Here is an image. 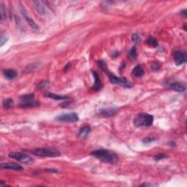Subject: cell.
Listing matches in <instances>:
<instances>
[{"label":"cell","instance_id":"5bb4252c","mask_svg":"<svg viewBox=\"0 0 187 187\" xmlns=\"http://www.w3.org/2000/svg\"><path fill=\"white\" fill-rule=\"evenodd\" d=\"M93 75L95 78V83L92 86V89L95 91H99V90H100L102 88V83L101 80L99 79V75H98V74L96 72H93Z\"/></svg>","mask_w":187,"mask_h":187},{"label":"cell","instance_id":"ffe728a7","mask_svg":"<svg viewBox=\"0 0 187 187\" xmlns=\"http://www.w3.org/2000/svg\"><path fill=\"white\" fill-rule=\"evenodd\" d=\"M2 105H3V107L6 109H10L13 106L14 102L13 100L10 98H7V99H3L2 101Z\"/></svg>","mask_w":187,"mask_h":187},{"label":"cell","instance_id":"6da1fadb","mask_svg":"<svg viewBox=\"0 0 187 187\" xmlns=\"http://www.w3.org/2000/svg\"><path fill=\"white\" fill-rule=\"evenodd\" d=\"M98 66H99L102 70H103L105 73L107 74L108 78H109L111 83H114V84L119 85V86H123L124 88H132V83H131L129 80L126 79L125 78H119V77L115 76L114 75L111 74L108 70L107 65H106L105 62H104L103 61H99L98 62Z\"/></svg>","mask_w":187,"mask_h":187},{"label":"cell","instance_id":"f1b7e54d","mask_svg":"<svg viewBox=\"0 0 187 187\" xmlns=\"http://www.w3.org/2000/svg\"><path fill=\"white\" fill-rule=\"evenodd\" d=\"M141 186H153L154 184H151V183H142V184H141Z\"/></svg>","mask_w":187,"mask_h":187},{"label":"cell","instance_id":"484cf974","mask_svg":"<svg viewBox=\"0 0 187 187\" xmlns=\"http://www.w3.org/2000/svg\"><path fill=\"white\" fill-rule=\"evenodd\" d=\"M154 140H155V138H152V137H147V138L143 139V140H142V142H143L144 143H149V142H153Z\"/></svg>","mask_w":187,"mask_h":187},{"label":"cell","instance_id":"5b68a950","mask_svg":"<svg viewBox=\"0 0 187 187\" xmlns=\"http://www.w3.org/2000/svg\"><path fill=\"white\" fill-rule=\"evenodd\" d=\"M10 158L13 160H17L19 162H22V163L27 164V165H31L33 162V160L29 156L24 153H21V152H10L8 154Z\"/></svg>","mask_w":187,"mask_h":187},{"label":"cell","instance_id":"603a6c76","mask_svg":"<svg viewBox=\"0 0 187 187\" xmlns=\"http://www.w3.org/2000/svg\"><path fill=\"white\" fill-rule=\"evenodd\" d=\"M167 156L165 154L161 153L159 154H157L156 156H154V160H163V159L167 158Z\"/></svg>","mask_w":187,"mask_h":187},{"label":"cell","instance_id":"8fae6325","mask_svg":"<svg viewBox=\"0 0 187 187\" xmlns=\"http://www.w3.org/2000/svg\"><path fill=\"white\" fill-rule=\"evenodd\" d=\"M3 75L8 80H13L18 76V73L13 69H6L3 71Z\"/></svg>","mask_w":187,"mask_h":187},{"label":"cell","instance_id":"4fadbf2b","mask_svg":"<svg viewBox=\"0 0 187 187\" xmlns=\"http://www.w3.org/2000/svg\"><path fill=\"white\" fill-rule=\"evenodd\" d=\"M44 96L50 99H55V100H66L69 99V96H62V95H57L54 93L46 92L44 94Z\"/></svg>","mask_w":187,"mask_h":187},{"label":"cell","instance_id":"4316f807","mask_svg":"<svg viewBox=\"0 0 187 187\" xmlns=\"http://www.w3.org/2000/svg\"><path fill=\"white\" fill-rule=\"evenodd\" d=\"M7 39H6V37H4V36H1V44H0V45H1V46H2L3 45H4V43H5L6 42H7Z\"/></svg>","mask_w":187,"mask_h":187},{"label":"cell","instance_id":"ba28073f","mask_svg":"<svg viewBox=\"0 0 187 187\" xmlns=\"http://www.w3.org/2000/svg\"><path fill=\"white\" fill-rule=\"evenodd\" d=\"M56 120L62 121V122H76L79 120L78 115L76 113H70L60 115L56 118Z\"/></svg>","mask_w":187,"mask_h":187},{"label":"cell","instance_id":"7a4b0ae2","mask_svg":"<svg viewBox=\"0 0 187 187\" xmlns=\"http://www.w3.org/2000/svg\"><path fill=\"white\" fill-rule=\"evenodd\" d=\"M91 155L96 157L98 160H101L105 163L115 165L118 162V156L114 152L111 151L106 150V149H98V150L94 151L91 153Z\"/></svg>","mask_w":187,"mask_h":187},{"label":"cell","instance_id":"83f0119b","mask_svg":"<svg viewBox=\"0 0 187 187\" xmlns=\"http://www.w3.org/2000/svg\"><path fill=\"white\" fill-rule=\"evenodd\" d=\"M45 171L47 172H50V173H57L58 170H56V169H46Z\"/></svg>","mask_w":187,"mask_h":187},{"label":"cell","instance_id":"8992f818","mask_svg":"<svg viewBox=\"0 0 187 187\" xmlns=\"http://www.w3.org/2000/svg\"><path fill=\"white\" fill-rule=\"evenodd\" d=\"M40 105L39 102L34 100V95L32 94L22 96L21 97V106L23 108H34Z\"/></svg>","mask_w":187,"mask_h":187},{"label":"cell","instance_id":"f546056e","mask_svg":"<svg viewBox=\"0 0 187 187\" xmlns=\"http://www.w3.org/2000/svg\"><path fill=\"white\" fill-rule=\"evenodd\" d=\"M181 13H183V15H184V16H186V10H184L182 11Z\"/></svg>","mask_w":187,"mask_h":187},{"label":"cell","instance_id":"7402d4cb","mask_svg":"<svg viewBox=\"0 0 187 187\" xmlns=\"http://www.w3.org/2000/svg\"><path fill=\"white\" fill-rule=\"evenodd\" d=\"M0 16H1V21H3L5 19V10H4L2 1H1V3H0Z\"/></svg>","mask_w":187,"mask_h":187},{"label":"cell","instance_id":"2e32d148","mask_svg":"<svg viewBox=\"0 0 187 187\" xmlns=\"http://www.w3.org/2000/svg\"><path fill=\"white\" fill-rule=\"evenodd\" d=\"M90 132H91V128H90L89 126H84V127H83L80 129L78 135L81 138H85V137L88 136Z\"/></svg>","mask_w":187,"mask_h":187},{"label":"cell","instance_id":"d4e9b609","mask_svg":"<svg viewBox=\"0 0 187 187\" xmlns=\"http://www.w3.org/2000/svg\"><path fill=\"white\" fill-rule=\"evenodd\" d=\"M132 40L134 42H138L140 40V37H139L138 34H132Z\"/></svg>","mask_w":187,"mask_h":187},{"label":"cell","instance_id":"30bf717a","mask_svg":"<svg viewBox=\"0 0 187 187\" xmlns=\"http://www.w3.org/2000/svg\"><path fill=\"white\" fill-rule=\"evenodd\" d=\"M0 167L1 169L14 170V171H21V170H24V167L21 166L19 164L16 163H1L0 165Z\"/></svg>","mask_w":187,"mask_h":187},{"label":"cell","instance_id":"44dd1931","mask_svg":"<svg viewBox=\"0 0 187 187\" xmlns=\"http://www.w3.org/2000/svg\"><path fill=\"white\" fill-rule=\"evenodd\" d=\"M146 43L148 45H149L150 47H156L158 46V42L157 40H156L155 38L154 37H150L148 38L146 41Z\"/></svg>","mask_w":187,"mask_h":187},{"label":"cell","instance_id":"e0dca14e","mask_svg":"<svg viewBox=\"0 0 187 187\" xmlns=\"http://www.w3.org/2000/svg\"><path fill=\"white\" fill-rule=\"evenodd\" d=\"M32 3L34 4V7L36 8L37 12L39 13L40 15H45V10L44 6L42 5V3L39 1H33Z\"/></svg>","mask_w":187,"mask_h":187},{"label":"cell","instance_id":"277c9868","mask_svg":"<svg viewBox=\"0 0 187 187\" xmlns=\"http://www.w3.org/2000/svg\"><path fill=\"white\" fill-rule=\"evenodd\" d=\"M30 152L34 155L42 157H56L60 156V152L53 148H36L30 151Z\"/></svg>","mask_w":187,"mask_h":187},{"label":"cell","instance_id":"cb8c5ba5","mask_svg":"<svg viewBox=\"0 0 187 187\" xmlns=\"http://www.w3.org/2000/svg\"><path fill=\"white\" fill-rule=\"evenodd\" d=\"M151 69L154 71H158L160 69V65L158 62H153L151 64Z\"/></svg>","mask_w":187,"mask_h":187},{"label":"cell","instance_id":"52a82bcc","mask_svg":"<svg viewBox=\"0 0 187 187\" xmlns=\"http://www.w3.org/2000/svg\"><path fill=\"white\" fill-rule=\"evenodd\" d=\"M173 60L177 66L183 65L186 63L187 56L185 51L183 50H176L173 53Z\"/></svg>","mask_w":187,"mask_h":187},{"label":"cell","instance_id":"9c48e42d","mask_svg":"<svg viewBox=\"0 0 187 187\" xmlns=\"http://www.w3.org/2000/svg\"><path fill=\"white\" fill-rule=\"evenodd\" d=\"M21 13H22L23 16H24V19H25L26 21L27 22V24L30 26L33 29H39V27L37 24L33 21V19H32V18L29 17L27 13V11H26L25 8L21 7Z\"/></svg>","mask_w":187,"mask_h":187},{"label":"cell","instance_id":"ac0fdd59","mask_svg":"<svg viewBox=\"0 0 187 187\" xmlns=\"http://www.w3.org/2000/svg\"><path fill=\"white\" fill-rule=\"evenodd\" d=\"M116 111L114 109H102L99 111L101 116L104 117H112L115 115Z\"/></svg>","mask_w":187,"mask_h":187},{"label":"cell","instance_id":"9a60e30c","mask_svg":"<svg viewBox=\"0 0 187 187\" xmlns=\"http://www.w3.org/2000/svg\"><path fill=\"white\" fill-rule=\"evenodd\" d=\"M132 74L137 78H140V77L143 76L145 73H144L143 68L140 65H137L132 70Z\"/></svg>","mask_w":187,"mask_h":187},{"label":"cell","instance_id":"3957f363","mask_svg":"<svg viewBox=\"0 0 187 187\" xmlns=\"http://www.w3.org/2000/svg\"><path fill=\"white\" fill-rule=\"evenodd\" d=\"M154 116L148 114H139L134 119V124L137 127H150L153 124Z\"/></svg>","mask_w":187,"mask_h":187},{"label":"cell","instance_id":"d6986e66","mask_svg":"<svg viewBox=\"0 0 187 187\" xmlns=\"http://www.w3.org/2000/svg\"><path fill=\"white\" fill-rule=\"evenodd\" d=\"M137 56V48L135 46H133L132 48L129 50V53H128V58L130 60H135Z\"/></svg>","mask_w":187,"mask_h":187},{"label":"cell","instance_id":"7c38bea8","mask_svg":"<svg viewBox=\"0 0 187 187\" xmlns=\"http://www.w3.org/2000/svg\"><path fill=\"white\" fill-rule=\"evenodd\" d=\"M170 88L174 90V91H179V92H183L186 91V88L183 83H180V82H173L170 84Z\"/></svg>","mask_w":187,"mask_h":187}]
</instances>
